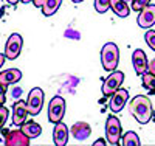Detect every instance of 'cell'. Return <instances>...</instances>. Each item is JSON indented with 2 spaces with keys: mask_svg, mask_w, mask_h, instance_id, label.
I'll return each instance as SVG.
<instances>
[{
  "mask_svg": "<svg viewBox=\"0 0 155 146\" xmlns=\"http://www.w3.org/2000/svg\"><path fill=\"white\" fill-rule=\"evenodd\" d=\"M101 64L106 72L116 70L120 64V48L115 42H107L101 48Z\"/></svg>",
  "mask_w": 155,
  "mask_h": 146,
  "instance_id": "obj_2",
  "label": "cell"
},
{
  "mask_svg": "<svg viewBox=\"0 0 155 146\" xmlns=\"http://www.w3.org/2000/svg\"><path fill=\"white\" fill-rule=\"evenodd\" d=\"M127 100H129V90L127 89H118L115 93L110 95V103H109V107L113 114H118L121 112L126 104H127Z\"/></svg>",
  "mask_w": 155,
  "mask_h": 146,
  "instance_id": "obj_9",
  "label": "cell"
},
{
  "mask_svg": "<svg viewBox=\"0 0 155 146\" xmlns=\"http://www.w3.org/2000/svg\"><path fill=\"white\" fill-rule=\"evenodd\" d=\"M6 92H8V86L0 81V106H3L6 101Z\"/></svg>",
  "mask_w": 155,
  "mask_h": 146,
  "instance_id": "obj_25",
  "label": "cell"
},
{
  "mask_svg": "<svg viewBox=\"0 0 155 146\" xmlns=\"http://www.w3.org/2000/svg\"><path fill=\"white\" fill-rule=\"evenodd\" d=\"M124 2H127V3H132V0H124Z\"/></svg>",
  "mask_w": 155,
  "mask_h": 146,
  "instance_id": "obj_34",
  "label": "cell"
},
{
  "mask_svg": "<svg viewBox=\"0 0 155 146\" xmlns=\"http://www.w3.org/2000/svg\"><path fill=\"white\" fill-rule=\"evenodd\" d=\"M121 144L123 146H140L141 141H140V137L137 132L129 131L124 135H121Z\"/></svg>",
  "mask_w": 155,
  "mask_h": 146,
  "instance_id": "obj_20",
  "label": "cell"
},
{
  "mask_svg": "<svg viewBox=\"0 0 155 146\" xmlns=\"http://www.w3.org/2000/svg\"><path fill=\"white\" fill-rule=\"evenodd\" d=\"M121 134H123V127H121V121L118 117L110 115L106 120V140L109 144L116 146L121 143Z\"/></svg>",
  "mask_w": 155,
  "mask_h": 146,
  "instance_id": "obj_3",
  "label": "cell"
},
{
  "mask_svg": "<svg viewBox=\"0 0 155 146\" xmlns=\"http://www.w3.org/2000/svg\"><path fill=\"white\" fill-rule=\"evenodd\" d=\"M132 64H134V69H135V73L138 76H141L143 73H146L149 70V61L146 58V53L143 50L137 48L132 55Z\"/></svg>",
  "mask_w": 155,
  "mask_h": 146,
  "instance_id": "obj_12",
  "label": "cell"
},
{
  "mask_svg": "<svg viewBox=\"0 0 155 146\" xmlns=\"http://www.w3.org/2000/svg\"><path fill=\"white\" fill-rule=\"evenodd\" d=\"M141 86L143 89H146L149 93L155 95V75L150 72H146L141 75Z\"/></svg>",
  "mask_w": 155,
  "mask_h": 146,
  "instance_id": "obj_19",
  "label": "cell"
},
{
  "mask_svg": "<svg viewBox=\"0 0 155 146\" xmlns=\"http://www.w3.org/2000/svg\"><path fill=\"white\" fill-rule=\"evenodd\" d=\"M20 2H22V3H25V5H28V3H31V2H33V0H20Z\"/></svg>",
  "mask_w": 155,
  "mask_h": 146,
  "instance_id": "obj_31",
  "label": "cell"
},
{
  "mask_svg": "<svg viewBox=\"0 0 155 146\" xmlns=\"http://www.w3.org/2000/svg\"><path fill=\"white\" fill-rule=\"evenodd\" d=\"M144 41L152 51H155V30H147L144 34Z\"/></svg>",
  "mask_w": 155,
  "mask_h": 146,
  "instance_id": "obj_22",
  "label": "cell"
},
{
  "mask_svg": "<svg viewBox=\"0 0 155 146\" xmlns=\"http://www.w3.org/2000/svg\"><path fill=\"white\" fill-rule=\"evenodd\" d=\"M22 79V72L19 69H6L3 72H0V81L3 84H16Z\"/></svg>",
  "mask_w": 155,
  "mask_h": 146,
  "instance_id": "obj_16",
  "label": "cell"
},
{
  "mask_svg": "<svg viewBox=\"0 0 155 146\" xmlns=\"http://www.w3.org/2000/svg\"><path fill=\"white\" fill-rule=\"evenodd\" d=\"M95 9L99 14H104L110 9V0H95Z\"/></svg>",
  "mask_w": 155,
  "mask_h": 146,
  "instance_id": "obj_21",
  "label": "cell"
},
{
  "mask_svg": "<svg viewBox=\"0 0 155 146\" xmlns=\"http://www.w3.org/2000/svg\"><path fill=\"white\" fill-rule=\"evenodd\" d=\"M6 2H8L9 5H17V3L20 2V0H6Z\"/></svg>",
  "mask_w": 155,
  "mask_h": 146,
  "instance_id": "obj_30",
  "label": "cell"
},
{
  "mask_svg": "<svg viewBox=\"0 0 155 146\" xmlns=\"http://www.w3.org/2000/svg\"><path fill=\"white\" fill-rule=\"evenodd\" d=\"M70 132L78 141H84L90 137V134H92V127H90V124L85 123V121H78L71 126Z\"/></svg>",
  "mask_w": 155,
  "mask_h": 146,
  "instance_id": "obj_14",
  "label": "cell"
},
{
  "mask_svg": "<svg viewBox=\"0 0 155 146\" xmlns=\"http://www.w3.org/2000/svg\"><path fill=\"white\" fill-rule=\"evenodd\" d=\"M30 137L22 132V129H11L3 132V144L5 146H30Z\"/></svg>",
  "mask_w": 155,
  "mask_h": 146,
  "instance_id": "obj_8",
  "label": "cell"
},
{
  "mask_svg": "<svg viewBox=\"0 0 155 146\" xmlns=\"http://www.w3.org/2000/svg\"><path fill=\"white\" fill-rule=\"evenodd\" d=\"M20 129H22L23 134L27 135V137H30V138H37L39 135L42 134V127H41V124L36 123V121H33V120L25 121V123L20 126Z\"/></svg>",
  "mask_w": 155,
  "mask_h": 146,
  "instance_id": "obj_17",
  "label": "cell"
},
{
  "mask_svg": "<svg viewBox=\"0 0 155 146\" xmlns=\"http://www.w3.org/2000/svg\"><path fill=\"white\" fill-rule=\"evenodd\" d=\"M5 61H6V56H5V53H0V69L3 67Z\"/></svg>",
  "mask_w": 155,
  "mask_h": 146,
  "instance_id": "obj_29",
  "label": "cell"
},
{
  "mask_svg": "<svg viewBox=\"0 0 155 146\" xmlns=\"http://www.w3.org/2000/svg\"><path fill=\"white\" fill-rule=\"evenodd\" d=\"M8 115H9V112H8V109L5 107V104L0 106V131L3 129V126H5V123H6V120H8Z\"/></svg>",
  "mask_w": 155,
  "mask_h": 146,
  "instance_id": "obj_24",
  "label": "cell"
},
{
  "mask_svg": "<svg viewBox=\"0 0 155 146\" xmlns=\"http://www.w3.org/2000/svg\"><path fill=\"white\" fill-rule=\"evenodd\" d=\"M110 9L118 17L126 19V17H129V14H130V9L132 8L129 6V3L124 2V0H110Z\"/></svg>",
  "mask_w": 155,
  "mask_h": 146,
  "instance_id": "obj_15",
  "label": "cell"
},
{
  "mask_svg": "<svg viewBox=\"0 0 155 146\" xmlns=\"http://www.w3.org/2000/svg\"><path fill=\"white\" fill-rule=\"evenodd\" d=\"M124 83V73L120 70H113L110 72V75L104 79L102 83V95L104 97H110L112 93H115Z\"/></svg>",
  "mask_w": 155,
  "mask_h": 146,
  "instance_id": "obj_6",
  "label": "cell"
},
{
  "mask_svg": "<svg viewBox=\"0 0 155 146\" xmlns=\"http://www.w3.org/2000/svg\"><path fill=\"white\" fill-rule=\"evenodd\" d=\"M45 2H47V0H33V5H34L36 8H42Z\"/></svg>",
  "mask_w": 155,
  "mask_h": 146,
  "instance_id": "obj_26",
  "label": "cell"
},
{
  "mask_svg": "<svg viewBox=\"0 0 155 146\" xmlns=\"http://www.w3.org/2000/svg\"><path fill=\"white\" fill-rule=\"evenodd\" d=\"M62 5V0H47L42 6V14L45 17H51L53 14H56L58 9L61 8Z\"/></svg>",
  "mask_w": 155,
  "mask_h": 146,
  "instance_id": "obj_18",
  "label": "cell"
},
{
  "mask_svg": "<svg viewBox=\"0 0 155 146\" xmlns=\"http://www.w3.org/2000/svg\"><path fill=\"white\" fill-rule=\"evenodd\" d=\"M147 72H150V73L155 75V58H153L152 61H149V70H147Z\"/></svg>",
  "mask_w": 155,
  "mask_h": 146,
  "instance_id": "obj_27",
  "label": "cell"
},
{
  "mask_svg": "<svg viewBox=\"0 0 155 146\" xmlns=\"http://www.w3.org/2000/svg\"><path fill=\"white\" fill-rule=\"evenodd\" d=\"M44 100H45V92L41 87H34L28 93L27 107H28V114L31 117H36L41 114V110L44 107Z\"/></svg>",
  "mask_w": 155,
  "mask_h": 146,
  "instance_id": "obj_5",
  "label": "cell"
},
{
  "mask_svg": "<svg viewBox=\"0 0 155 146\" xmlns=\"http://www.w3.org/2000/svg\"><path fill=\"white\" fill-rule=\"evenodd\" d=\"M106 143H107V140H104V138H98V140L93 143V146H106Z\"/></svg>",
  "mask_w": 155,
  "mask_h": 146,
  "instance_id": "obj_28",
  "label": "cell"
},
{
  "mask_svg": "<svg viewBox=\"0 0 155 146\" xmlns=\"http://www.w3.org/2000/svg\"><path fill=\"white\" fill-rule=\"evenodd\" d=\"M28 118V107H27V101H16L12 104V123L14 126H22Z\"/></svg>",
  "mask_w": 155,
  "mask_h": 146,
  "instance_id": "obj_11",
  "label": "cell"
},
{
  "mask_svg": "<svg viewBox=\"0 0 155 146\" xmlns=\"http://www.w3.org/2000/svg\"><path fill=\"white\" fill-rule=\"evenodd\" d=\"M137 23L140 28L143 30H149L155 25V5H147L140 11V14L137 17Z\"/></svg>",
  "mask_w": 155,
  "mask_h": 146,
  "instance_id": "obj_10",
  "label": "cell"
},
{
  "mask_svg": "<svg viewBox=\"0 0 155 146\" xmlns=\"http://www.w3.org/2000/svg\"><path fill=\"white\" fill-rule=\"evenodd\" d=\"M73 3H81V2H84V0H71Z\"/></svg>",
  "mask_w": 155,
  "mask_h": 146,
  "instance_id": "obj_32",
  "label": "cell"
},
{
  "mask_svg": "<svg viewBox=\"0 0 155 146\" xmlns=\"http://www.w3.org/2000/svg\"><path fill=\"white\" fill-rule=\"evenodd\" d=\"M152 120H153V123H155V110H153V115H152Z\"/></svg>",
  "mask_w": 155,
  "mask_h": 146,
  "instance_id": "obj_33",
  "label": "cell"
},
{
  "mask_svg": "<svg viewBox=\"0 0 155 146\" xmlns=\"http://www.w3.org/2000/svg\"><path fill=\"white\" fill-rule=\"evenodd\" d=\"M68 132L70 129L67 127L65 123H54V129H53V141L56 146H65L68 143Z\"/></svg>",
  "mask_w": 155,
  "mask_h": 146,
  "instance_id": "obj_13",
  "label": "cell"
},
{
  "mask_svg": "<svg viewBox=\"0 0 155 146\" xmlns=\"http://www.w3.org/2000/svg\"><path fill=\"white\" fill-rule=\"evenodd\" d=\"M22 47H23L22 36L19 33H12L8 37L6 44H5V56H6V59H11V61L17 59L20 51H22Z\"/></svg>",
  "mask_w": 155,
  "mask_h": 146,
  "instance_id": "obj_7",
  "label": "cell"
},
{
  "mask_svg": "<svg viewBox=\"0 0 155 146\" xmlns=\"http://www.w3.org/2000/svg\"><path fill=\"white\" fill-rule=\"evenodd\" d=\"M67 110V103L62 97H53L48 104V121L50 123H59L65 117Z\"/></svg>",
  "mask_w": 155,
  "mask_h": 146,
  "instance_id": "obj_4",
  "label": "cell"
},
{
  "mask_svg": "<svg viewBox=\"0 0 155 146\" xmlns=\"http://www.w3.org/2000/svg\"><path fill=\"white\" fill-rule=\"evenodd\" d=\"M150 2H152V0H132V3H130L132 6H130V8H132L134 11H138V12H140L144 6H147Z\"/></svg>",
  "mask_w": 155,
  "mask_h": 146,
  "instance_id": "obj_23",
  "label": "cell"
},
{
  "mask_svg": "<svg viewBox=\"0 0 155 146\" xmlns=\"http://www.w3.org/2000/svg\"><path fill=\"white\" fill-rule=\"evenodd\" d=\"M129 110H130V115L140 124H147L153 115L152 103L144 95H137L135 98H132L130 104H129Z\"/></svg>",
  "mask_w": 155,
  "mask_h": 146,
  "instance_id": "obj_1",
  "label": "cell"
}]
</instances>
